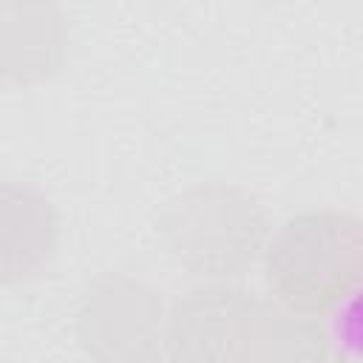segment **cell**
Returning <instances> with one entry per match:
<instances>
[{
  "label": "cell",
  "mask_w": 363,
  "mask_h": 363,
  "mask_svg": "<svg viewBox=\"0 0 363 363\" xmlns=\"http://www.w3.org/2000/svg\"><path fill=\"white\" fill-rule=\"evenodd\" d=\"M272 224L244 187L196 182L156 213V235L173 264L210 284H227L261 261Z\"/></svg>",
  "instance_id": "cell-1"
},
{
  "label": "cell",
  "mask_w": 363,
  "mask_h": 363,
  "mask_svg": "<svg viewBox=\"0 0 363 363\" xmlns=\"http://www.w3.org/2000/svg\"><path fill=\"white\" fill-rule=\"evenodd\" d=\"M363 224L352 210H306L286 218L261 255L269 301L318 318L340 306L360 281Z\"/></svg>",
  "instance_id": "cell-2"
},
{
  "label": "cell",
  "mask_w": 363,
  "mask_h": 363,
  "mask_svg": "<svg viewBox=\"0 0 363 363\" xmlns=\"http://www.w3.org/2000/svg\"><path fill=\"white\" fill-rule=\"evenodd\" d=\"M269 298L238 284H201L167 309L164 354L170 363H255Z\"/></svg>",
  "instance_id": "cell-3"
},
{
  "label": "cell",
  "mask_w": 363,
  "mask_h": 363,
  "mask_svg": "<svg viewBox=\"0 0 363 363\" xmlns=\"http://www.w3.org/2000/svg\"><path fill=\"white\" fill-rule=\"evenodd\" d=\"M164 323L162 292L128 272L96 275L77 306V337L91 363H159Z\"/></svg>",
  "instance_id": "cell-4"
},
{
  "label": "cell",
  "mask_w": 363,
  "mask_h": 363,
  "mask_svg": "<svg viewBox=\"0 0 363 363\" xmlns=\"http://www.w3.org/2000/svg\"><path fill=\"white\" fill-rule=\"evenodd\" d=\"M68 54V20L57 3L0 0V79L37 85L51 79Z\"/></svg>",
  "instance_id": "cell-5"
},
{
  "label": "cell",
  "mask_w": 363,
  "mask_h": 363,
  "mask_svg": "<svg viewBox=\"0 0 363 363\" xmlns=\"http://www.w3.org/2000/svg\"><path fill=\"white\" fill-rule=\"evenodd\" d=\"M60 241V216L51 199L14 179H0V286L45 269Z\"/></svg>",
  "instance_id": "cell-6"
},
{
  "label": "cell",
  "mask_w": 363,
  "mask_h": 363,
  "mask_svg": "<svg viewBox=\"0 0 363 363\" xmlns=\"http://www.w3.org/2000/svg\"><path fill=\"white\" fill-rule=\"evenodd\" d=\"M255 363H332L329 337L315 318L295 315L269 301Z\"/></svg>",
  "instance_id": "cell-7"
},
{
  "label": "cell",
  "mask_w": 363,
  "mask_h": 363,
  "mask_svg": "<svg viewBox=\"0 0 363 363\" xmlns=\"http://www.w3.org/2000/svg\"><path fill=\"white\" fill-rule=\"evenodd\" d=\"M337 363H357V360H354V354H352V357H343V360H337Z\"/></svg>",
  "instance_id": "cell-8"
}]
</instances>
